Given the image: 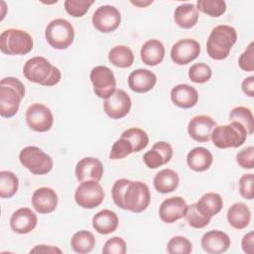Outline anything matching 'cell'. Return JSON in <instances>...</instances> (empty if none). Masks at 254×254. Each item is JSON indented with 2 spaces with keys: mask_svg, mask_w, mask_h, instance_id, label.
<instances>
[{
  "mask_svg": "<svg viewBox=\"0 0 254 254\" xmlns=\"http://www.w3.org/2000/svg\"><path fill=\"white\" fill-rule=\"evenodd\" d=\"M230 121H236L242 124L248 132V135L253 134L254 130V117L252 111L245 106H236L232 108L229 114Z\"/></svg>",
  "mask_w": 254,
  "mask_h": 254,
  "instance_id": "e575fe53",
  "label": "cell"
},
{
  "mask_svg": "<svg viewBox=\"0 0 254 254\" xmlns=\"http://www.w3.org/2000/svg\"><path fill=\"white\" fill-rule=\"evenodd\" d=\"M237 41L236 30L229 25L214 27L206 41V52L215 61L225 60Z\"/></svg>",
  "mask_w": 254,
  "mask_h": 254,
  "instance_id": "277c9868",
  "label": "cell"
},
{
  "mask_svg": "<svg viewBox=\"0 0 254 254\" xmlns=\"http://www.w3.org/2000/svg\"><path fill=\"white\" fill-rule=\"evenodd\" d=\"M94 235L87 230H79L75 232L70 239V246L75 253L85 254L93 250L95 246Z\"/></svg>",
  "mask_w": 254,
  "mask_h": 254,
  "instance_id": "1f68e13d",
  "label": "cell"
},
{
  "mask_svg": "<svg viewBox=\"0 0 254 254\" xmlns=\"http://www.w3.org/2000/svg\"><path fill=\"white\" fill-rule=\"evenodd\" d=\"M213 162V156L209 150L203 147H195L187 155V164L194 172L208 170Z\"/></svg>",
  "mask_w": 254,
  "mask_h": 254,
  "instance_id": "d4e9b609",
  "label": "cell"
},
{
  "mask_svg": "<svg viewBox=\"0 0 254 254\" xmlns=\"http://www.w3.org/2000/svg\"><path fill=\"white\" fill-rule=\"evenodd\" d=\"M191 250L192 244L185 236H174L167 243V252L170 254H190Z\"/></svg>",
  "mask_w": 254,
  "mask_h": 254,
  "instance_id": "f35d334b",
  "label": "cell"
},
{
  "mask_svg": "<svg viewBox=\"0 0 254 254\" xmlns=\"http://www.w3.org/2000/svg\"><path fill=\"white\" fill-rule=\"evenodd\" d=\"M241 247L244 253L253 254L254 253V233L250 231L246 233L241 240Z\"/></svg>",
  "mask_w": 254,
  "mask_h": 254,
  "instance_id": "bcb514c9",
  "label": "cell"
},
{
  "mask_svg": "<svg viewBox=\"0 0 254 254\" xmlns=\"http://www.w3.org/2000/svg\"><path fill=\"white\" fill-rule=\"evenodd\" d=\"M254 44L251 42L238 59V65L244 71L254 70Z\"/></svg>",
  "mask_w": 254,
  "mask_h": 254,
  "instance_id": "7bdbcfd3",
  "label": "cell"
},
{
  "mask_svg": "<svg viewBox=\"0 0 254 254\" xmlns=\"http://www.w3.org/2000/svg\"><path fill=\"white\" fill-rule=\"evenodd\" d=\"M25 86L20 79L13 76L4 77L0 81V115L11 118L19 110L25 96Z\"/></svg>",
  "mask_w": 254,
  "mask_h": 254,
  "instance_id": "3957f363",
  "label": "cell"
},
{
  "mask_svg": "<svg viewBox=\"0 0 254 254\" xmlns=\"http://www.w3.org/2000/svg\"><path fill=\"white\" fill-rule=\"evenodd\" d=\"M200 244L206 253L220 254L228 250L231 240L230 237L221 230H210L202 235Z\"/></svg>",
  "mask_w": 254,
  "mask_h": 254,
  "instance_id": "44dd1931",
  "label": "cell"
},
{
  "mask_svg": "<svg viewBox=\"0 0 254 254\" xmlns=\"http://www.w3.org/2000/svg\"><path fill=\"white\" fill-rule=\"evenodd\" d=\"M226 217L228 223L233 228L241 230L249 225L251 212L244 202H235L228 208Z\"/></svg>",
  "mask_w": 254,
  "mask_h": 254,
  "instance_id": "f1b7e54d",
  "label": "cell"
},
{
  "mask_svg": "<svg viewBox=\"0 0 254 254\" xmlns=\"http://www.w3.org/2000/svg\"><path fill=\"white\" fill-rule=\"evenodd\" d=\"M91 22L93 27L100 33H111L120 26L121 14L114 6L103 5L94 11Z\"/></svg>",
  "mask_w": 254,
  "mask_h": 254,
  "instance_id": "8fae6325",
  "label": "cell"
},
{
  "mask_svg": "<svg viewBox=\"0 0 254 254\" xmlns=\"http://www.w3.org/2000/svg\"><path fill=\"white\" fill-rule=\"evenodd\" d=\"M180 183L179 175L172 169H164L157 173L154 177V188L161 193H169L174 191Z\"/></svg>",
  "mask_w": 254,
  "mask_h": 254,
  "instance_id": "f546056e",
  "label": "cell"
},
{
  "mask_svg": "<svg viewBox=\"0 0 254 254\" xmlns=\"http://www.w3.org/2000/svg\"><path fill=\"white\" fill-rule=\"evenodd\" d=\"M132 153H133V147L131 143L127 139L120 137L118 140H116L113 143L110 154H109V158L111 160H120L129 156Z\"/></svg>",
  "mask_w": 254,
  "mask_h": 254,
  "instance_id": "60d3db41",
  "label": "cell"
},
{
  "mask_svg": "<svg viewBox=\"0 0 254 254\" xmlns=\"http://www.w3.org/2000/svg\"><path fill=\"white\" fill-rule=\"evenodd\" d=\"M211 75V68L204 63L193 64L189 68V77L195 83H204L210 79Z\"/></svg>",
  "mask_w": 254,
  "mask_h": 254,
  "instance_id": "74e56055",
  "label": "cell"
},
{
  "mask_svg": "<svg viewBox=\"0 0 254 254\" xmlns=\"http://www.w3.org/2000/svg\"><path fill=\"white\" fill-rule=\"evenodd\" d=\"M140 57L143 64L149 66L158 65L164 60L165 47L163 43L157 39L148 40L141 47Z\"/></svg>",
  "mask_w": 254,
  "mask_h": 254,
  "instance_id": "cb8c5ba5",
  "label": "cell"
},
{
  "mask_svg": "<svg viewBox=\"0 0 254 254\" xmlns=\"http://www.w3.org/2000/svg\"><path fill=\"white\" fill-rule=\"evenodd\" d=\"M171 100L180 108H191L198 101V92L193 86L187 83L177 84L171 90Z\"/></svg>",
  "mask_w": 254,
  "mask_h": 254,
  "instance_id": "603a6c76",
  "label": "cell"
},
{
  "mask_svg": "<svg viewBox=\"0 0 254 254\" xmlns=\"http://www.w3.org/2000/svg\"><path fill=\"white\" fill-rule=\"evenodd\" d=\"M104 190L96 181L80 182L74 192V200L77 205L85 209L99 206L104 200Z\"/></svg>",
  "mask_w": 254,
  "mask_h": 254,
  "instance_id": "9c48e42d",
  "label": "cell"
},
{
  "mask_svg": "<svg viewBox=\"0 0 254 254\" xmlns=\"http://www.w3.org/2000/svg\"><path fill=\"white\" fill-rule=\"evenodd\" d=\"M156 82V74L147 68L135 69L128 76V85L130 89L137 93L150 91L155 86Z\"/></svg>",
  "mask_w": 254,
  "mask_h": 254,
  "instance_id": "7402d4cb",
  "label": "cell"
},
{
  "mask_svg": "<svg viewBox=\"0 0 254 254\" xmlns=\"http://www.w3.org/2000/svg\"><path fill=\"white\" fill-rule=\"evenodd\" d=\"M185 217L188 224L190 227L196 228V229L203 228L206 225H208V223L210 222V218H207L198 212V210L195 207V203H191L190 205H188V210Z\"/></svg>",
  "mask_w": 254,
  "mask_h": 254,
  "instance_id": "ab89813d",
  "label": "cell"
},
{
  "mask_svg": "<svg viewBox=\"0 0 254 254\" xmlns=\"http://www.w3.org/2000/svg\"><path fill=\"white\" fill-rule=\"evenodd\" d=\"M33 46V38L24 30L11 28L0 35V50L6 55H27L32 51Z\"/></svg>",
  "mask_w": 254,
  "mask_h": 254,
  "instance_id": "8992f818",
  "label": "cell"
},
{
  "mask_svg": "<svg viewBox=\"0 0 254 254\" xmlns=\"http://www.w3.org/2000/svg\"><path fill=\"white\" fill-rule=\"evenodd\" d=\"M198 10L192 3L181 4L175 9L174 12L176 24L183 29H190L194 27L198 21Z\"/></svg>",
  "mask_w": 254,
  "mask_h": 254,
  "instance_id": "83f0119b",
  "label": "cell"
},
{
  "mask_svg": "<svg viewBox=\"0 0 254 254\" xmlns=\"http://www.w3.org/2000/svg\"><path fill=\"white\" fill-rule=\"evenodd\" d=\"M19 161L33 175H46L54 166L52 157L37 146L23 148L19 154Z\"/></svg>",
  "mask_w": 254,
  "mask_h": 254,
  "instance_id": "ba28073f",
  "label": "cell"
},
{
  "mask_svg": "<svg viewBox=\"0 0 254 254\" xmlns=\"http://www.w3.org/2000/svg\"><path fill=\"white\" fill-rule=\"evenodd\" d=\"M31 202L37 212L41 214H48L57 208L59 197L56 190L53 189L42 187L34 191Z\"/></svg>",
  "mask_w": 254,
  "mask_h": 254,
  "instance_id": "ac0fdd59",
  "label": "cell"
},
{
  "mask_svg": "<svg viewBox=\"0 0 254 254\" xmlns=\"http://www.w3.org/2000/svg\"><path fill=\"white\" fill-rule=\"evenodd\" d=\"M196 9L210 17H220L226 11V3L223 0H198Z\"/></svg>",
  "mask_w": 254,
  "mask_h": 254,
  "instance_id": "d590c367",
  "label": "cell"
},
{
  "mask_svg": "<svg viewBox=\"0 0 254 254\" xmlns=\"http://www.w3.org/2000/svg\"><path fill=\"white\" fill-rule=\"evenodd\" d=\"M111 194L118 207L134 213L146 210L151 201L148 186L140 181L119 179L113 184Z\"/></svg>",
  "mask_w": 254,
  "mask_h": 254,
  "instance_id": "6da1fadb",
  "label": "cell"
},
{
  "mask_svg": "<svg viewBox=\"0 0 254 254\" xmlns=\"http://www.w3.org/2000/svg\"><path fill=\"white\" fill-rule=\"evenodd\" d=\"M23 74L29 81L44 86H54L62 78L61 70L44 57L29 59L24 64Z\"/></svg>",
  "mask_w": 254,
  "mask_h": 254,
  "instance_id": "7a4b0ae2",
  "label": "cell"
},
{
  "mask_svg": "<svg viewBox=\"0 0 254 254\" xmlns=\"http://www.w3.org/2000/svg\"><path fill=\"white\" fill-rule=\"evenodd\" d=\"M247 136L248 132L242 124L230 121L229 124L216 125L211 132L210 139L216 148L227 149L242 146Z\"/></svg>",
  "mask_w": 254,
  "mask_h": 254,
  "instance_id": "5b68a950",
  "label": "cell"
},
{
  "mask_svg": "<svg viewBox=\"0 0 254 254\" xmlns=\"http://www.w3.org/2000/svg\"><path fill=\"white\" fill-rule=\"evenodd\" d=\"M45 38L52 48L65 50L73 43L74 29L67 20L57 18L47 25Z\"/></svg>",
  "mask_w": 254,
  "mask_h": 254,
  "instance_id": "52a82bcc",
  "label": "cell"
},
{
  "mask_svg": "<svg viewBox=\"0 0 254 254\" xmlns=\"http://www.w3.org/2000/svg\"><path fill=\"white\" fill-rule=\"evenodd\" d=\"M131 106V98L123 89H116L103 102V109L106 115L115 120L125 117L130 112Z\"/></svg>",
  "mask_w": 254,
  "mask_h": 254,
  "instance_id": "4fadbf2b",
  "label": "cell"
},
{
  "mask_svg": "<svg viewBox=\"0 0 254 254\" xmlns=\"http://www.w3.org/2000/svg\"><path fill=\"white\" fill-rule=\"evenodd\" d=\"M19 179L11 171L0 172V197L10 198L18 190Z\"/></svg>",
  "mask_w": 254,
  "mask_h": 254,
  "instance_id": "d6a6232c",
  "label": "cell"
},
{
  "mask_svg": "<svg viewBox=\"0 0 254 254\" xmlns=\"http://www.w3.org/2000/svg\"><path fill=\"white\" fill-rule=\"evenodd\" d=\"M188 203L182 196H171L163 200L159 207V216L165 223L171 224L185 217Z\"/></svg>",
  "mask_w": 254,
  "mask_h": 254,
  "instance_id": "9a60e30c",
  "label": "cell"
},
{
  "mask_svg": "<svg viewBox=\"0 0 254 254\" xmlns=\"http://www.w3.org/2000/svg\"><path fill=\"white\" fill-rule=\"evenodd\" d=\"M200 54V45L193 39H182L171 49V59L179 65H185L194 61Z\"/></svg>",
  "mask_w": 254,
  "mask_h": 254,
  "instance_id": "5bb4252c",
  "label": "cell"
},
{
  "mask_svg": "<svg viewBox=\"0 0 254 254\" xmlns=\"http://www.w3.org/2000/svg\"><path fill=\"white\" fill-rule=\"evenodd\" d=\"M92 4V0H65L64 2L66 13L74 18L84 16Z\"/></svg>",
  "mask_w": 254,
  "mask_h": 254,
  "instance_id": "8d00e7d4",
  "label": "cell"
},
{
  "mask_svg": "<svg viewBox=\"0 0 254 254\" xmlns=\"http://www.w3.org/2000/svg\"><path fill=\"white\" fill-rule=\"evenodd\" d=\"M236 163L243 169L251 170L254 168V147L249 146L241 151H239L236 155Z\"/></svg>",
  "mask_w": 254,
  "mask_h": 254,
  "instance_id": "f6af8a7d",
  "label": "cell"
},
{
  "mask_svg": "<svg viewBox=\"0 0 254 254\" xmlns=\"http://www.w3.org/2000/svg\"><path fill=\"white\" fill-rule=\"evenodd\" d=\"M121 137L127 139L131 143L133 147V153H138L142 151L148 146L149 143L148 134L143 129L138 127H132L125 130L121 134Z\"/></svg>",
  "mask_w": 254,
  "mask_h": 254,
  "instance_id": "836d02e7",
  "label": "cell"
},
{
  "mask_svg": "<svg viewBox=\"0 0 254 254\" xmlns=\"http://www.w3.org/2000/svg\"><path fill=\"white\" fill-rule=\"evenodd\" d=\"M89 76L93 85V91L99 98L106 99L116 90V78L108 66H94Z\"/></svg>",
  "mask_w": 254,
  "mask_h": 254,
  "instance_id": "30bf717a",
  "label": "cell"
},
{
  "mask_svg": "<svg viewBox=\"0 0 254 254\" xmlns=\"http://www.w3.org/2000/svg\"><path fill=\"white\" fill-rule=\"evenodd\" d=\"M26 123L36 132H47L54 124L51 109L42 103H33L26 110Z\"/></svg>",
  "mask_w": 254,
  "mask_h": 254,
  "instance_id": "7c38bea8",
  "label": "cell"
},
{
  "mask_svg": "<svg viewBox=\"0 0 254 254\" xmlns=\"http://www.w3.org/2000/svg\"><path fill=\"white\" fill-rule=\"evenodd\" d=\"M127 251V245L122 237L114 236L109 238L102 248L104 254H125Z\"/></svg>",
  "mask_w": 254,
  "mask_h": 254,
  "instance_id": "b9f144b4",
  "label": "cell"
},
{
  "mask_svg": "<svg viewBox=\"0 0 254 254\" xmlns=\"http://www.w3.org/2000/svg\"><path fill=\"white\" fill-rule=\"evenodd\" d=\"M194 203L198 212L210 219L212 216L219 213L223 207V199L221 195L216 192H206Z\"/></svg>",
  "mask_w": 254,
  "mask_h": 254,
  "instance_id": "4316f807",
  "label": "cell"
},
{
  "mask_svg": "<svg viewBox=\"0 0 254 254\" xmlns=\"http://www.w3.org/2000/svg\"><path fill=\"white\" fill-rule=\"evenodd\" d=\"M253 182H254V175L249 173L243 175L238 182L239 186V192L242 197L246 199H253L254 192H253Z\"/></svg>",
  "mask_w": 254,
  "mask_h": 254,
  "instance_id": "ee69618b",
  "label": "cell"
},
{
  "mask_svg": "<svg viewBox=\"0 0 254 254\" xmlns=\"http://www.w3.org/2000/svg\"><path fill=\"white\" fill-rule=\"evenodd\" d=\"M216 126V122L208 115H196L188 124V133L191 139L199 143L209 141L211 132Z\"/></svg>",
  "mask_w": 254,
  "mask_h": 254,
  "instance_id": "2e32d148",
  "label": "cell"
},
{
  "mask_svg": "<svg viewBox=\"0 0 254 254\" xmlns=\"http://www.w3.org/2000/svg\"><path fill=\"white\" fill-rule=\"evenodd\" d=\"M30 253H63V251L56 247V246H52V245H36L31 251Z\"/></svg>",
  "mask_w": 254,
  "mask_h": 254,
  "instance_id": "c3c4849f",
  "label": "cell"
},
{
  "mask_svg": "<svg viewBox=\"0 0 254 254\" xmlns=\"http://www.w3.org/2000/svg\"><path fill=\"white\" fill-rule=\"evenodd\" d=\"M133 5H135V6H137V7H146V6H148V5H150V4H152L153 3V1H130Z\"/></svg>",
  "mask_w": 254,
  "mask_h": 254,
  "instance_id": "681fc988",
  "label": "cell"
},
{
  "mask_svg": "<svg viewBox=\"0 0 254 254\" xmlns=\"http://www.w3.org/2000/svg\"><path fill=\"white\" fill-rule=\"evenodd\" d=\"M75 177L78 182L96 181L99 182L103 176V165L100 160L94 157L80 159L75 166Z\"/></svg>",
  "mask_w": 254,
  "mask_h": 254,
  "instance_id": "e0dca14e",
  "label": "cell"
},
{
  "mask_svg": "<svg viewBox=\"0 0 254 254\" xmlns=\"http://www.w3.org/2000/svg\"><path fill=\"white\" fill-rule=\"evenodd\" d=\"M38 223L36 213L29 207H21L15 210L10 217V227L18 234H27L35 229Z\"/></svg>",
  "mask_w": 254,
  "mask_h": 254,
  "instance_id": "d6986e66",
  "label": "cell"
},
{
  "mask_svg": "<svg viewBox=\"0 0 254 254\" xmlns=\"http://www.w3.org/2000/svg\"><path fill=\"white\" fill-rule=\"evenodd\" d=\"M241 88L244 94H246L249 97L254 96V76L250 75L242 80Z\"/></svg>",
  "mask_w": 254,
  "mask_h": 254,
  "instance_id": "7dc6e473",
  "label": "cell"
},
{
  "mask_svg": "<svg viewBox=\"0 0 254 254\" xmlns=\"http://www.w3.org/2000/svg\"><path fill=\"white\" fill-rule=\"evenodd\" d=\"M119 224L117 214L110 209H102L92 217V227L99 234H110L114 232Z\"/></svg>",
  "mask_w": 254,
  "mask_h": 254,
  "instance_id": "484cf974",
  "label": "cell"
},
{
  "mask_svg": "<svg viewBox=\"0 0 254 254\" xmlns=\"http://www.w3.org/2000/svg\"><path fill=\"white\" fill-rule=\"evenodd\" d=\"M109 62L121 68L130 67L134 63V54L132 50L124 45H118L113 48L108 53Z\"/></svg>",
  "mask_w": 254,
  "mask_h": 254,
  "instance_id": "4dcf8cb0",
  "label": "cell"
},
{
  "mask_svg": "<svg viewBox=\"0 0 254 254\" xmlns=\"http://www.w3.org/2000/svg\"><path fill=\"white\" fill-rule=\"evenodd\" d=\"M172 157V146L165 141H160L155 143L152 149L143 155V161L149 169H157L163 165L168 164Z\"/></svg>",
  "mask_w": 254,
  "mask_h": 254,
  "instance_id": "ffe728a7",
  "label": "cell"
}]
</instances>
